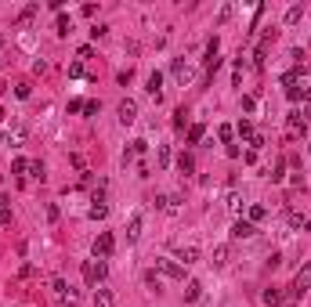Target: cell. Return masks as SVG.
I'll use <instances>...</instances> for the list:
<instances>
[{
	"instance_id": "8992f818",
	"label": "cell",
	"mask_w": 311,
	"mask_h": 307,
	"mask_svg": "<svg viewBox=\"0 0 311 307\" xmlns=\"http://www.w3.org/2000/svg\"><path fill=\"white\" fill-rule=\"evenodd\" d=\"M308 123H311V112H290L286 127H290V134H308Z\"/></svg>"
},
{
	"instance_id": "4dcf8cb0",
	"label": "cell",
	"mask_w": 311,
	"mask_h": 307,
	"mask_svg": "<svg viewBox=\"0 0 311 307\" xmlns=\"http://www.w3.org/2000/svg\"><path fill=\"white\" fill-rule=\"evenodd\" d=\"M160 166H170V148L160 145Z\"/></svg>"
},
{
	"instance_id": "d6986e66",
	"label": "cell",
	"mask_w": 311,
	"mask_h": 307,
	"mask_svg": "<svg viewBox=\"0 0 311 307\" xmlns=\"http://www.w3.org/2000/svg\"><path fill=\"white\" fill-rule=\"evenodd\" d=\"M260 300L268 304V307H275V304H282V293H278V289L272 286V289H264V293H260Z\"/></svg>"
},
{
	"instance_id": "d4e9b609",
	"label": "cell",
	"mask_w": 311,
	"mask_h": 307,
	"mask_svg": "<svg viewBox=\"0 0 311 307\" xmlns=\"http://www.w3.org/2000/svg\"><path fill=\"white\" fill-rule=\"evenodd\" d=\"M217 137H221V141L228 145L232 137H236V127H228V123H224V127H217Z\"/></svg>"
},
{
	"instance_id": "cb8c5ba5",
	"label": "cell",
	"mask_w": 311,
	"mask_h": 307,
	"mask_svg": "<svg viewBox=\"0 0 311 307\" xmlns=\"http://www.w3.org/2000/svg\"><path fill=\"white\" fill-rule=\"evenodd\" d=\"M300 14H304V11H300L297 4H293V7L286 11V25H297V22H300Z\"/></svg>"
},
{
	"instance_id": "1f68e13d",
	"label": "cell",
	"mask_w": 311,
	"mask_h": 307,
	"mask_svg": "<svg viewBox=\"0 0 311 307\" xmlns=\"http://www.w3.org/2000/svg\"><path fill=\"white\" fill-rule=\"evenodd\" d=\"M69 76H72V80H80V76H84V65H80V61H72V65H69Z\"/></svg>"
},
{
	"instance_id": "2e32d148",
	"label": "cell",
	"mask_w": 311,
	"mask_h": 307,
	"mask_svg": "<svg viewBox=\"0 0 311 307\" xmlns=\"http://www.w3.org/2000/svg\"><path fill=\"white\" fill-rule=\"evenodd\" d=\"M170 72H174L178 80L184 83V80H188V61H184V58H174V65H170Z\"/></svg>"
},
{
	"instance_id": "484cf974",
	"label": "cell",
	"mask_w": 311,
	"mask_h": 307,
	"mask_svg": "<svg viewBox=\"0 0 311 307\" xmlns=\"http://www.w3.org/2000/svg\"><path fill=\"white\" fill-rule=\"evenodd\" d=\"M36 11H40V4H29V7H26V11L18 14V25H26V22H29V18H33V14H36Z\"/></svg>"
},
{
	"instance_id": "4316f807",
	"label": "cell",
	"mask_w": 311,
	"mask_h": 307,
	"mask_svg": "<svg viewBox=\"0 0 311 307\" xmlns=\"http://www.w3.org/2000/svg\"><path fill=\"white\" fill-rule=\"evenodd\" d=\"M29 177H40V181H44V163H40V159L29 163Z\"/></svg>"
},
{
	"instance_id": "d6a6232c",
	"label": "cell",
	"mask_w": 311,
	"mask_h": 307,
	"mask_svg": "<svg viewBox=\"0 0 311 307\" xmlns=\"http://www.w3.org/2000/svg\"><path fill=\"white\" fill-rule=\"evenodd\" d=\"M286 98H290V101H300V98H304V90H297V87H286Z\"/></svg>"
},
{
	"instance_id": "7a4b0ae2",
	"label": "cell",
	"mask_w": 311,
	"mask_h": 307,
	"mask_svg": "<svg viewBox=\"0 0 311 307\" xmlns=\"http://www.w3.org/2000/svg\"><path fill=\"white\" fill-rule=\"evenodd\" d=\"M112 250H116L112 232H98V239H94V260H108V257H112Z\"/></svg>"
},
{
	"instance_id": "6da1fadb",
	"label": "cell",
	"mask_w": 311,
	"mask_h": 307,
	"mask_svg": "<svg viewBox=\"0 0 311 307\" xmlns=\"http://www.w3.org/2000/svg\"><path fill=\"white\" fill-rule=\"evenodd\" d=\"M156 271L166 275V279H174V282H184V268L178 260H170V257H156Z\"/></svg>"
},
{
	"instance_id": "836d02e7",
	"label": "cell",
	"mask_w": 311,
	"mask_h": 307,
	"mask_svg": "<svg viewBox=\"0 0 311 307\" xmlns=\"http://www.w3.org/2000/svg\"><path fill=\"white\" fill-rule=\"evenodd\" d=\"M84 105H87V101H80V98H72V101H69V112H84Z\"/></svg>"
},
{
	"instance_id": "f546056e",
	"label": "cell",
	"mask_w": 311,
	"mask_h": 307,
	"mask_svg": "<svg viewBox=\"0 0 311 307\" xmlns=\"http://www.w3.org/2000/svg\"><path fill=\"white\" fill-rule=\"evenodd\" d=\"M14 94H18V98H22V101H26V98H29V94H33V87H29V83H18V87H14Z\"/></svg>"
},
{
	"instance_id": "ffe728a7",
	"label": "cell",
	"mask_w": 311,
	"mask_h": 307,
	"mask_svg": "<svg viewBox=\"0 0 311 307\" xmlns=\"http://www.w3.org/2000/svg\"><path fill=\"white\" fill-rule=\"evenodd\" d=\"M72 33V22H69V14H62L58 11V36H69Z\"/></svg>"
},
{
	"instance_id": "44dd1931",
	"label": "cell",
	"mask_w": 311,
	"mask_h": 307,
	"mask_svg": "<svg viewBox=\"0 0 311 307\" xmlns=\"http://www.w3.org/2000/svg\"><path fill=\"white\" fill-rule=\"evenodd\" d=\"M203 134H206V127H203V123H196V127L188 130V145H199V141H203Z\"/></svg>"
},
{
	"instance_id": "7402d4cb",
	"label": "cell",
	"mask_w": 311,
	"mask_h": 307,
	"mask_svg": "<svg viewBox=\"0 0 311 307\" xmlns=\"http://www.w3.org/2000/svg\"><path fill=\"white\" fill-rule=\"evenodd\" d=\"M51 289H54V297L62 300V297H66V289H69V286H66V279H62V275H54V279H51Z\"/></svg>"
},
{
	"instance_id": "e0dca14e",
	"label": "cell",
	"mask_w": 311,
	"mask_h": 307,
	"mask_svg": "<svg viewBox=\"0 0 311 307\" xmlns=\"http://www.w3.org/2000/svg\"><path fill=\"white\" fill-rule=\"evenodd\" d=\"M29 163H33V159H26V156H18V159L11 163V174H18V177H29Z\"/></svg>"
},
{
	"instance_id": "83f0119b",
	"label": "cell",
	"mask_w": 311,
	"mask_h": 307,
	"mask_svg": "<svg viewBox=\"0 0 311 307\" xmlns=\"http://www.w3.org/2000/svg\"><path fill=\"white\" fill-rule=\"evenodd\" d=\"M184 123H188V112L178 109V112H174V127H178V130H184Z\"/></svg>"
},
{
	"instance_id": "603a6c76",
	"label": "cell",
	"mask_w": 311,
	"mask_h": 307,
	"mask_svg": "<svg viewBox=\"0 0 311 307\" xmlns=\"http://www.w3.org/2000/svg\"><path fill=\"white\" fill-rule=\"evenodd\" d=\"M264 217H268V210H264V206H250V224H257V221H264Z\"/></svg>"
},
{
	"instance_id": "5b68a950",
	"label": "cell",
	"mask_w": 311,
	"mask_h": 307,
	"mask_svg": "<svg viewBox=\"0 0 311 307\" xmlns=\"http://www.w3.org/2000/svg\"><path fill=\"white\" fill-rule=\"evenodd\" d=\"M116 112H120V123H123V127H130V123L138 119V101H134V98H123Z\"/></svg>"
},
{
	"instance_id": "e575fe53",
	"label": "cell",
	"mask_w": 311,
	"mask_h": 307,
	"mask_svg": "<svg viewBox=\"0 0 311 307\" xmlns=\"http://www.w3.org/2000/svg\"><path fill=\"white\" fill-rule=\"evenodd\" d=\"M0 224H4V228L11 224V210H8V206H0Z\"/></svg>"
},
{
	"instance_id": "74e56055",
	"label": "cell",
	"mask_w": 311,
	"mask_h": 307,
	"mask_svg": "<svg viewBox=\"0 0 311 307\" xmlns=\"http://www.w3.org/2000/svg\"><path fill=\"white\" fill-rule=\"evenodd\" d=\"M4 116H8V112H4V109H0V123H4Z\"/></svg>"
},
{
	"instance_id": "52a82bcc",
	"label": "cell",
	"mask_w": 311,
	"mask_h": 307,
	"mask_svg": "<svg viewBox=\"0 0 311 307\" xmlns=\"http://www.w3.org/2000/svg\"><path fill=\"white\" fill-rule=\"evenodd\" d=\"M254 235H257V228L250 221H236L232 224V239H254Z\"/></svg>"
},
{
	"instance_id": "f1b7e54d",
	"label": "cell",
	"mask_w": 311,
	"mask_h": 307,
	"mask_svg": "<svg viewBox=\"0 0 311 307\" xmlns=\"http://www.w3.org/2000/svg\"><path fill=\"white\" fill-rule=\"evenodd\" d=\"M297 80H300V69H290V72L282 76V83H286V87H293V83H297Z\"/></svg>"
},
{
	"instance_id": "3957f363",
	"label": "cell",
	"mask_w": 311,
	"mask_h": 307,
	"mask_svg": "<svg viewBox=\"0 0 311 307\" xmlns=\"http://www.w3.org/2000/svg\"><path fill=\"white\" fill-rule=\"evenodd\" d=\"M105 260H87V264H84V282L87 286H98L102 279H105Z\"/></svg>"
},
{
	"instance_id": "ba28073f",
	"label": "cell",
	"mask_w": 311,
	"mask_h": 307,
	"mask_svg": "<svg viewBox=\"0 0 311 307\" xmlns=\"http://www.w3.org/2000/svg\"><path fill=\"white\" fill-rule=\"evenodd\" d=\"M94 307H116V293L112 289H94Z\"/></svg>"
},
{
	"instance_id": "8d00e7d4",
	"label": "cell",
	"mask_w": 311,
	"mask_h": 307,
	"mask_svg": "<svg viewBox=\"0 0 311 307\" xmlns=\"http://www.w3.org/2000/svg\"><path fill=\"white\" fill-rule=\"evenodd\" d=\"M304 101H311V87H304Z\"/></svg>"
},
{
	"instance_id": "9c48e42d",
	"label": "cell",
	"mask_w": 311,
	"mask_h": 307,
	"mask_svg": "<svg viewBox=\"0 0 311 307\" xmlns=\"http://www.w3.org/2000/svg\"><path fill=\"white\" fill-rule=\"evenodd\" d=\"M178 170L188 177V174H196V159H192V152H181L178 156Z\"/></svg>"
},
{
	"instance_id": "8fae6325",
	"label": "cell",
	"mask_w": 311,
	"mask_h": 307,
	"mask_svg": "<svg viewBox=\"0 0 311 307\" xmlns=\"http://www.w3.org/2000/svg\"><path fill=\"white\" fill-rule=\"evenodd\" d=\"M87 217H90V221H105V217H108V206H105V199H94V206L87 210Z\"/></svg>"
},
{
	"instance_id": "5bb4252c",
	"label": "cell",
	"mask_w": 311,
	"mask_h": 307,
	"mask_svg": "<svg viewBox=\"0 0 311 307\" xmlns=\"http://www.w3.org/2000/svg\"><path fill=\"white\" fill-rule=\"evenodd\" d=\"M236 134H239V137H246V141H254V134H257V130H254V123L242 116V119L236 123Z\"/></svg>"
},
{
	"instance_id": "ac0fdd59",
	"label": "cell",
	"mask_w": 311,
	"mask_h": 307,
	"mask_svg": "<svg viewBox=\"0 0 311 307\" xmlns=\"http://www.w3.org/2000/svg\"><path fill=\"white\" fill-rule=\"evenodd\" d=\"M138 235H142V213H134V217H130V224H127V239L134 242Z\"/></svg>"
},
{
	"instance_id": "277c9868",
	"label": "cell",
	"mask_w": 311,
	"mask_h": 307,
	"mask_svg": "<svg viewBox=\"0 0 311 307\" xmlns=\"http://www.w3.org/2000/svg\"><path fill=\"white\" fill-rule=\"evenodd\" d=\"M308 289H311V264H304L300 271H297V279H293V297H304L308 293Z\"/></svg>"
},
{
	"instance_id": "30bf717a",
	"label": "cell",
	"mask_w": 311,
	"mask_h": 307,
	"mask_svg": "<svg viewBox=\"0 0 311 307\" xmlns=\"http://www.w3.org/2000/svg\"><path fill=\"white\" fill-rule=\"evenodd\" d=\"M199 297H203V282H196V279H192V282H184V300L196 304Z\"/></svg>"
},
{
	"instance_id": "7c38bea8",
	"label": "cell",
	"mask_w": 311,
	"mask_h": 307,
	"mask_svg": "<svg viewBox=\"0 0 311 307\" xmlns=\"http://www.w3.org/2000/svg\"><path fill=\"white\" fill-rule=\"evenodd\" d=\"M160 87H163V72H152V76H148V87H145V90H148V94H152L156 101L163 98V94H160Z\"/></svg>"
},
{
	"instance_id": "9a60e30c",
	"label": "cell",
	"mask_w": 311,
	"mask_h": 307,
	"mask_svg": "<svg viewBox=\"0 0 311 307\" xmlns=\"http://www.w3.org/2000/svg\"><path fill=\"white\" fill-rule=\"evenodd\" d=\"M178 260H184V264H196V260H199V246H181V250H178Z\"/></svg>"
},
{
	"instance_id": "d590c367",
	"label": "cell",
	"mask_w": 311,
	"mask_h": 307,
	"mask_svg": "<svg viewBox=\"0 0 311 307\" xmlns=\"http://www.w3.org/2000/svg\"><path fill=\"white\" fill-rule=\"evenodd\" d=\"M62 300H69V304H76V300H80V293H76V289L69 286V289H66V297H62Z\"/></svg>"
},
{
	"instance_id": "4fadbf2b",
	"label": "cell",
	"mask_w": 311,
	"mask_h": 307,
	"mask_svg": "<svg viewBox=\"0 0 311 307\" xmlns=\"http://www.w3.org/2000/svg\"><path fill=\"white\" fill-rule=\"evenodd\" d=\"M228 257H232V246H217L210 264H214V268H224V264H228Z\"/></svg>"
}]
</instances>
